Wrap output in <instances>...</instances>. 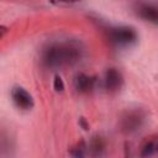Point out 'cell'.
<instances>
[{
  "instance_id": "obj_1",
  "label": "cell",
  "mask_w": 158,
  "mask_h": 158,
  "mask_svg": "<svg viewBox=\"0 0 158 158\" xmlns=\"http://www.w3.org/2000/svg\"><path fill=\"white\" fill-rule=\"evenodd\" d=\"M77 52L74 48L63 47V46H54L47 49L44 54V62L51 67H58L72 60H75Z\"/></svg>"
},
{
  "instance_id": "obj_2",
  "label": "cell",
  "mask_w": 158,
  "mask_h": 158,
  "mask_svg": "<svg viewBox=\"0 0 158 158\" xmlns=\"http://www.w3.org/2000/svg\"><path fill=\"white\" fill-rule=\"evenodd\" d=\"M12 100L15 105L22 110H30L33 107V99L32 96L21 86H16L11 91Z\"/></svg>"
},
{
  "instance_id": "obj_3",
  "label": "cell",
  "mask_w": 158,
  "mask_h": 158,
  "mask_svg": "<svg viewBox=\"0 0 158 158\" xmlns=\"http://www.w3.org/2000/svg\"><path fill=\"white\" fill-rule=\"evenodd\" d=\"M112 38L120 44H127L136 40V32L128 27H120L112 32Z\"/></svg>"
},
{
  "instance_id": "obj_4",
  "label": "cell",
  "mask_w": 158,
  "mask_h": 158,
  "mask_svg": "<svg viewBox=\"0 0 158 158\" xmlns=\"http://www.w3.org/2000/svg\"><path fill=\"white\" fill-rule=\"evenodd\" d=\"M120 81H121L120 74L115 69H110L106 73V86H107V89H110V90L117 89L120 86Z\"/></svg>"
},
{
  "instance_id": "obj_5",
  "label": "cell",
  "mask_w": 158,
  "mask_h": 158,
  "mask_svg": "<svg viewBox=\"0 0 158 158\" xmlns=\"http://www.w3.org/2000/svg\"><path fill=\"white\" fill-rule=\"evenodd\" d=\"M139 14L142 17H144L146 20H151L153 22H156L157 20V10L153 6L149 5H142L139 7Z\"/></svg>"
},
{
  "instance_id": "obj_6",
  "label": "cell",
  "mask_w": 158,
  "mask_h": 158,
  "mask_svg": "<svg viewBox=\"0 0 158 158\" xmlns=\"http://www.w3.org/2000/svg\"><path fill=\"white\" fill-rule=\"evenodd\" d=\"M75 86L78 90L80 91H86L91 88V80L89 77H85V75H79L75 80Z\"/></svg>"
},
{
  "instance_id": "obj_7",
  "label": "cell",
  "mask_w": 158,
  "mask_h": 158,
  "mask_svg": "<svg viewBox=\"0 0 158 158\" xmlns=\"http://www.w3.org/2000/svg\"><path fill=\"white\" fill-rule=\"evenodd\" d=\"M54 89L57 91H62L64 89V84H63V80L60 77H56L54 78Z\"/></svg>"
},
{
  "instance_id": "obj_8",
  "label": "cell",
  "mask_w": 158,
  "mask_h": 158,
  "mask_svg": "<svg viewBox=\"0 0 158 158\" xmlns=\"http://www.w3.org/2000/svg\"><path fill=\"white\" fill-rule=\"evenodd\" d=\"M154 149H156V143H154V142H149V143L144 147L143 154H151V151H154Z\"/></svg>"
},
{
  "instance_id": "obj_9",
  "label": "cell",
  "mask_w": 158,
  "mask_h": 158,
  "mask_svg": "<svg viewBox=\"0 0 158 158\" xmlns=\"http://www.w3.org/2000/svg\"><path fill=\"white\" fill-rule=\"evenodd\" d=\"M52 2H65V4H68V2H74V1H77V0H51Z\"/></svg>"
},
{
  "instance_id": "obj_10",
  "label": "cell",
  "mask_w": 158,
  "mask_h": 158,
  "mask_svg": "<svg viewBox=\"0 0 158 158\" xmlns=\"http://www.w3.org/2000/svg\"><path fill=\"white\" fill-rule=\"evenodd\" d=\"M6 32V27H4V26H0V37L4 35Z\"/></svg>"
}]
</instances>
